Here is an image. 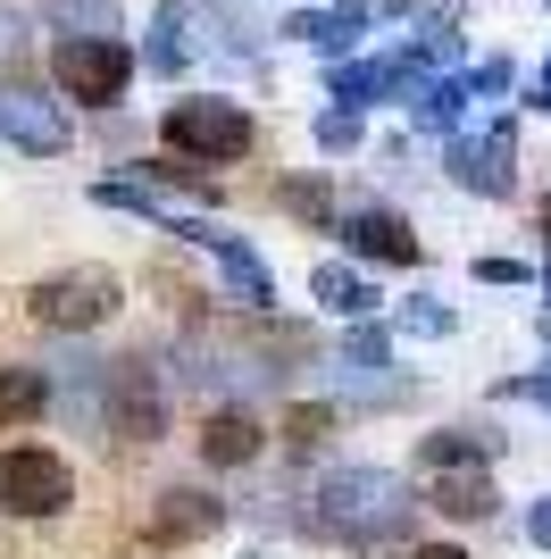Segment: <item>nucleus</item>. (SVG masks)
Listing matches in <instances>:
<instances>
[{
	"instance_id": "7",
	"label": "nucleus",
	"mask_w": 551,
	"mask_h": 559,
	"mask_svg": "<svg viewBox=\"0 0 551 559\" xmlns=\"http://www.w3.org/2000/svg\"><path fill=\"white\" fill-rule=\"evenodd\" d=\"M0 134L17 142V151H68V117H59V100L9 84V93H0Z\"/></svg>"
},
{
	"instance_id": "6",
	"label": "nucleus",
	"mask_w": 551,
	"mask_h": 559,
	"mask_svg": "<svg viewBox=\"0 0 551 559\" xmlns=\"http://www.w3.org/2000/svg\"><path fill=\"white\" fill-rule=\"evenodd\" d=\"M109 426L126 443H160L167 435V401H160V376L142 359H109Z\"/></svg>"
},
{
	"instance_id": "18",
	"label": "nucleus",
	"mask_w": 551,
	"mask_h": 559,
	"mask_svg": "<svg viewBox=\"0 0 551 559\" xmlns=\"http://www.w3.org/2000/svg\"><path fill=\"white\" fill-rule=\"evenodd\" d=\"M543 234H551V201H543Z\"/></svg>"
},
{
	"instance_id": "15",
	"label": "nucleus",
	"mask_w": 551,
	"mask_h": 559,
	"mask_svg": "<svg viewBox=\"0 0 551 559\" xmlns=\"http://www.w3.org/2000/svg\"><path fill=\"white\" fill-rule=\"evenodd\" d=\"M50 17L84 25V34H101V0H50Z\"/></svg>"
},
{
	"instance_id": "2",
	"label": "nucleus",
	"mask_w": 551,
	"mask_h": 559,
	"mask_svg": "<svg viewBox=\"0 0 551 559\" xmlns=\"http://www.w3.org/2000/svg\"><path fill=\"white\" fill-rule=\"evenodd\" d=\"M75 501V467L43 443H9L0 451V510L9 518H59Z\"/></svg>"
},
{
	"instance_id": "11",
	"label": "nucleus",
	"mask_w": 551,
	"mask_h": 559,
	"mask_svg": "<svg viewBox=\"0 0 551 559\" xmlns=\"http://www.w3.org/2000/svg\"><path fill=\"white\" fill-rule=\"evenodd\" d=\"M43 401H50V384H43L34 368H0V426L43 418Z\"/></svg>"
},
{
	"instance_id": "13",
	"label": "nucleus",
	"mask_w": 551,
	"mask_h": 559,
	"mask_svg": "<svg viewBox=\"0 0 551 559\" xmlns=\"http://www.w3.org/2000/svg\"><path fill=\"white\" fill-rule=\"evenodd\" d=\"M276 201L293 217H326V185H276Z\"/></svg>"
},
{
	"instance_id": "8",
	"label": "nucleus",
	"mask_w": 551,
	"mask_h": 559,
	"mask_svg": "<svg viewBox=\"0 0 551 559\" xmlns=\"http://www.w3.org/2000/svg\"><path fill=\"white\" fill-rule=\"evenodd\" d=\"M218 501H209V492H192V485H167L160 492V510L142 518V535L151 543H192V535H209V526H218Z\"/></svg>"
},
{
	"instance_id": "16",
	"label": "nucleus",
	"mask_w": 551,
	"mask_h": 559,
	"mask_svg": "<svg viewBox=\"0 0 551 559\" xmlns=\"http://www.w3.org/2000/svg\"><path fill=\"white\" fill-rule=\"evenodd\" d=\"M17 50H25V43H17V17L0 9V59H17Z\"/></svg>"
},
{
	"instance_id": "5",
	"label": "nucleus",
	"mask_w": 551,
	"mask_h": 559,
	"mask_svg": "<svg viewBox=\"0 0 551 559\" xmlns=\"http://www.w3.org/2000/svg\"><path fill=\"white\" fill-rule=\"evenodd\" d=\"M117 301H126V284H117L109 267H68V276H43L34 293H25V309H34L43 326H59V334L101 326V318H109Z\"/></svg>"
},
{
	"instance_id": "17",
	"label": "nucleus",
	"mask_w": 551,
	"mask_h": 559,
	"mask_svg": "<svg viewBox=\"0 0 551 559\" xmlns=\"http://www.w3.org/2000/svg\"><path fill=\"white\" fill-rule=\"evenodd\" d=\"M418 559H468V551H452V543H426V551H418Z\"/></svg>"
},
{
	"instance_id": "1",
	"label": "nucleus",
	"mask_w": 551,
	"mask_h": 559,
	"mask_svg": "<svg viewBox=\"0 0 551 559\" xmlns=\"http://www.w3.org/2000/svg\"><path fill=\"white\" fill-rule=\"evenodd\" d=\"M167 142H176L184 159H201V167H234V159L259 142V126H251V109H243V100L192 93V100H176V109H167Z\"/></svg>"
},
{
	"instance_id": "14",
	"label": "nucleus",
	"mask_w": 551,
	"mask_h": 559,
	"mask_svg": "<svg viewBox=\"0 0 551 559\" xmlns=\"http://www.w3.org/2000/svg\"><path fill=\"white\" fill-rule=\"evenodd\" d=\"M151 59H160V68H176V59H184V9H167V17H160V43H151Z\"/></svg>"
},
{
	"instance_id": "4",
	"label": "nucleus",
	"mask_w": 551,
	"mask_h": 559,
	"mask_svg": "<svg viewBox=\"0 0 551 559\" xmlns=\"http://www.w3.org/2000/svg\"><path fill=\"white\" fill-rule=\"evenodd\" d=\"M50 75H59V93H68V100L109 109V100L126 93V75H134V50L117 43V34H68V43L50 50Z\"/></svg>"
},
{
	"instance_id": "9",
	"label": "nucleus",
	"mask_w": 551,
	"mask_h": 559,
	"mask_svg": "<svg viewBox=\"0 0 551 559\" xmlns=\"http://www.w3.org/2000/svg\"><path fill=\"white\" fill-rule=\"evenodd\" d=\"M259 443H268V435H259L251 409H218V418L201 426V460H209V467H243V460H259Z\"/></svg>"
},
{
	"instance_id": "3",
	"label": "nucleus",
	"mask_w": 551,
	"mask_h": 559,
	"mask_svg": "<svg viewBox=\"0 0 551 559\" xmlns=\"http://www.w3.org/2000/svg\"><path fill=\"white\" fill-rule=\"evenodd\" d=\"M401 510H410V501L392 492V476H367V467H343V476H326V492H318V526H326V535H343V543L385 535Z\"/></svg>"
},
{
	"instance_id": "12",
	"label": "nucleus",
	"mask_w": 551,
	"mask_h": 559,
	"mask_svg": "<svg viewBox=\"0 0 551 559\" xmlns=\"http://www.w3.org/2000/svg\"><path fill=\"white\" fill-rule=\"evenodd\" d=\"M426 501H435V510H452V518H484V510H493L484 476H435V485H426Z\"/></svg>"
},
{
	"instance_id": "10",
	"label": "nucleus",
	"mask_w": 551,
	"mask_h": 559,
	"mask_svg": "<svg viewBox=\"0 0 551 559\" xmlns=\"http://www.w3.org/2000/svg\"><path fill=\"white\" fill-rule=\"evenodd\" d=\"M351 242H360L367 259H418L410 226H401V217H385V210H367V217H351Z\"/></svg>"
}]
</instances>
